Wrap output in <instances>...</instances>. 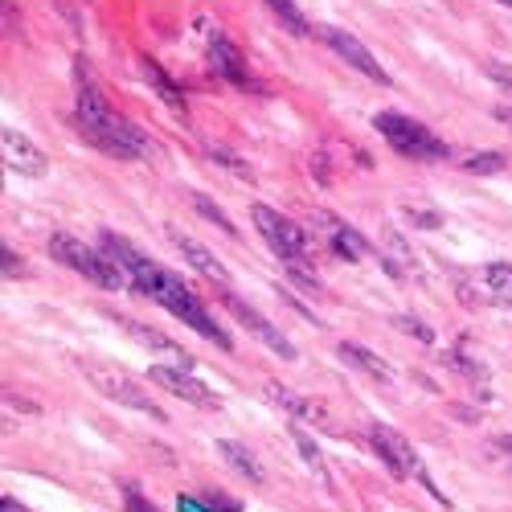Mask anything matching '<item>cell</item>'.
Wrapping results in <instances>:
<instances>
[{
  "label": "cell",
  "mask_w": 512,
  "mask_h": 512,
  "mask_svg": "<svg viewBox=\"0 0 512 512\" xmlns=\"http://www.w3.org/2000/svg\"><path fill=\"white\" fill-rule=\"evenodd\" d=\"M74 123H78V136H87L95 148H103L107 156H119V160H140V156H152V140L140 132L136 123H127L111 111L107 95L99 91V82L91 78L87 62L78 58L74 66Z\"/></svg>",
  "instance_id": "cell-1"
},
{
  "label": "cell",
  "mask_w": 512,
  "mask_h": 512,
  "mask_svg": "<svg viewBox=\"0 0 512 512\" xmlns=\"http://www.w3.org/2000/svg\"><path fill=\"white\" fill-rule=\"evenodd\" d=\"M250 218H254V230L267 238V246L287 263V271H291L295 279H304V283L316 287V271H312L316 238H312V230L300 226V222H291V218H283V213L271 209V205H254Z\"/></svg>",
  "instance_id": "cell-2"
},
{
  "label": "cell",
  "mask_w": 512,
  "mask_h": 512,
  "mask_svg": "<svg viewBox=\"0 0 512 512\" xmlns=\"http://www.w3.org/2000/svg\"><path fill=\"white\" fill-rule=\"evenodd\" d=\"M148 300L152 304H160L164 312H173L181 324H189L193 332H201L205 340H213L218 349H230V336L213 324V316L205 312V304L197 300V291L189 287V283H181V275H173V271H160L156 275V283L148 287Z\"/></svg>",
  "instance_id": "cell-3"
},
{
  "label": "cell",
  "mask_w": 512,
  "mask_h": 512,
  "mask_svg": "<svg viewBox=\"0 0 512 512\" xmlns=\"http://www.w3.org/2000/svg\"><path fill=\"white\" fill-rule=\"evenodd\" d=\"M50 259H58L62 267L78 271L82 279H91V283H99V287H107V291L132 287L127 271L111 259L103 246H87V242L74 238V234H54V238H50Z\"/></svg>",
  "instance_id": "cell-4"
},
{
  "label": "cell",
  "mask_w": 512,
  "mask_h": 512,
  "mask_svg": "<svg viewBox=\"0 0 512 512\" xmlns=\"http://www.w3.org/2000/svg\"><path fill=\"white\" fill-rule=\"evenodd\" d=\"M373 127L381 132V140H386L398 156H410V160H447L451 148L443 136H435L426 123L410 119V115H398V111H381L373 119Z\"/></svg>",
  "instance_id": "cell-5"
},
{
  "label": "cell",
  "mask_w": 512,
  "mask_h": 512,
  "mask_svg": "<svg viewBox=\"0 0 512 512\" xmlns=\"http://www.w3.org/2000/svg\"><path fill=\"white\" fill-rule=\"evenodd\" d=\"M369 439H373V447H377V455H381V463L390 467V472L398 476V480H422L426 488H431L435 496H439V488L431 484V476H426V467H422V459H418V451L394 431V426H386V422H373L369 426Z\"/></svg>",
  "instance_id": "cell-6"
},
{
  "label": "cell",
  "mask_w": 512,
  "mask_h": 512,
  "mask_svg": "<svg viewBox=\"0 0 512 512\" xmlns=\"http://www.w3.org/2000/svg\"><path fill=\"white\" fill-rule=\"evenodd\" d=\"M82 373H87V377L95 381V390H99L103 398H111V402H119V406H132V410H140V414H148V418H156V422H168V418H164V410L148 398V390H140L127 373L99 369V365H82Z\"/></svg>",
  "instance_id": "cell-7"
},
{
  "label": "cell",
  "mask_w": 512,
  "mask_h": 512,
  "mask_svg": "<svg viewBox=\"0 0 512 512\" xmlns=\"http://www.w3.org/2000/svg\"><path fill=\"white\" fill-rule=\"evenodd\" d=\"M316 37L324 41V46L332 50V54H340L353 70H361L365 78H373V82H381V87H390V74H386V66H381L373 54H369V46L365 41H357L349 29H336V25H320L316 29Z\"/></svg>",
  "instance_id": "cell-8"
},
{
  "label": "cell",
  "mask_w": 512,
  "mask_h": 512,
  "mask_svg": "<svg viewBox=\"0 0 512 512\" xmlns=\"http://www.w3.org/2000/svg\"><path fill=\"white\" fill-rule=\"evenodd\" d=\"M308 226H312V234L336 254V259H349V263H361L365 259V238L353 230V226H345L336 218V213H328V209H312L308 213Z\"/></svg>",
  "instance_id": "cell-9"
},
{
  "label": "cell",
  "mask_w": 512,
  "mask_h": 512,
  "mask_svg": "<svg viewBox=\"0 0 512 512\" xmlns=\"http://www.w3.org/2000/svg\"><path fill=\"white\" fill-rule=\"evenodd\" d=\"M218 300H222V304H226V308H230V312H234V316H238V320H242V324H246L254 336H259L271 353H279L283 361H295V345H291V340H287V336H283V332H279V328H275L267 316H259V312H254L250 304H242L238 295L230 291V283H226V287H218Z\"/></svg>",
  "instance_id": "cell-10"
},
{
  "label": "cell",
  "mask_w": 512,
  "mask_h": 512,
  "mask_svg": "<svg viewBox=\"0 0 512 512\" xmlns=\"http://www.w3.org/2000/svg\"><path fill=\"white\" fill-rule=\"evenodd\" d=\"M148 377L156 381V386H164L173 398H181V402H193L201 410H218V394H213L209 386H201V381L181 365H152Z\"/></svg>",
  "instance_id": "cell-11"
},
{
  "label": "cell",
  "mask_w": 512,
  "mask_h": 512,
  "mask_svg": "<svg viewBox=\"0 0 512 512\" xmlns=\"http://www.w3.org/2000/svg\"><path fill=\"white\" fill-rule=\"evenodd\" d=\"M209 66H213V74H222L226 82H234V87H250V82H254L242 50L234 46L226 33H218V29L209 33Z\"/></svg>",
  "instance_id": "cell-12"
},
{
  "label": "cell",
  "mask_w": 512,
  "mask_h": 512,
  "mask_svg": "<svg viewBox=\"0 0 512 512\" xmlns=\"http://www.w3.org/2000/svg\"><path fill=\"white\" fill-rule=\"evenodd\" d=\"M0 148H5V160H9L13 173H21V177L46 173V152H41L25 132H17V127H5V132H0Z\"/></svg>",
  "instance_id": "cell-13"
},
{
  "label": "cell",
  "mask_w": 512,
  "mask_h": 512,
  "mask_svg": "<svg viewBox=\"0 0 512 512\" xmlns=\"http://www.w3.org/2000/svg\"><path fill=\"white\" fill-rule=\"evenodd\" d=\"M164 234H168V242H173V246L181 250V259H185V263H189L193 271H201L205 279H213V283H218V287H226V283H230V275H226V267H222L218 259H213V254H209V250H205V246H201L197 238H189V234H181L177 226H168Z\"/></svg>",
  "instance_id": "cell-14"
},
{
  "label": "cell",
  "mask_w": 512,
  "mask_h": 512,
  "mask_svg": "<svg viewBox=\"0 0 512 512\" xmlns=\"http://www.w3.org/2000/svg\"><path fill=\"white\" fill-rule=\"evenodd\" d=\"M127 332H132L140 345H148L152 353H160V357H168L173 365H181V369H193V357L181 349V345H173V340H168L164 332H156V328H144V324H136V320H119Z\"/></svg>",
  "instance_id": "cell-15"
},
{
  "label": "cell",
  "mask_w": 512,
  "mask_h": 512,
  "mask_svg": "<svg viewBox=\"0 0 512 512\" xmlns=\"http://www.w3.org/2000/svg\"><path fill=\"white\" fill-rule=\"evenodd\" d=\"M267 398H271L275 406H283L287 414H295V418H308V422H316V426H328V414H324L312 398H300L295 390L279 386V381H271V386H267Z\"/></svg>",
  "instance_id": "cell-16"
},
{
  "label": "cell",
  "mask_w": 512,
  "mask_h": 512,
  "mask_svg": "<svg viewBox=\"0 0 512 512\" xmlns=\"http://www.w3.org/2000/svg\"><path fill=\"white\" fill-rule=\"evenodd\" d=\"M336 353H340V357H345V361H349L353 369H361L365 377H373V381H390V377H394L386 361H381L377 353H369L365 345H353V340H345V345H340Z\"/></svg>",
  "instance_id": "cell-17"
},
{
  "label": "cell",
  "mask_w": 512,
  "mask_h": 512,
  "mask_svg": "<svg viewBox=\"0 0 512 512\" xmlns=\"http://www.w3.org/2000/svg\"><path fill=\"white\" fill-rule=\"evenodd\" d=\"M218 451L226 455V463L234 467V472H238V476H246L250 484H263V463H259V459H254V451H250L246 443L222 439V443H218Z\"/></svg>",
  "instance_id": "cell-18"
},
{
  "label": "cell",
  "mask_w": 512,
  "mask_h": 512,
  "mask_svg": "<svg viewBox=\"0 0 512 512\" xmlns=\"http://www.w3.org/2000/svg\"><path fill=\"white\" fill-rule=\"evenodd\" d=\"M140 74H144V78L152 82V87L160 91V99H164L168 107H185V99H181V91L173 87V78H168V74L160 70V62H152V58H144V62H140Z\"/></svg>",
  "instance_id": "cell-19"
},
{
  "label": "cell",
  "mask_w": 512,
  "mask_h": 512,
  "mask_svg": "<svg viewBox=\"0 0 512 512\" xmlns=\"http://www.w3.org/2000/svg\"><path fill=\"white\" fill-rule=\"evenodd\" d=\"M480 279L488 283V291H496V295H512V267H508V263H492V267H484Z\"/></svg>",
  "instance_id": "cell-20"
},
{
  "label": "cell",
  "mask_w": 512,
  "mask_h": 512,
  "mask_svg": "<svg viewBox=\"0 0 512 512\" xmlns=\"http://www.w3.org/2000/svg\"><path fill=\"white\" fill-rule=\"evenodd\" d=\"M291 439H295V447L304 451V463L312 467V472H316V476H324V463H320V451H316V443H312V439L300 431V426H291Z\"/></svg>",
  "instance_id": "cell-21"
},
{
  "label": "cell",
  "mask_w": 512,
  "mask_h": 512,
  "mask_svg": "<svg viewBox=\"0 0 512 512\" xmlns=\"http://www.w3.org/2000/svg\"><path fill=\"white\" fill-rule=\"evenodd\" d=\"M508 160L500 156V152H480V156H472V160H463V168L467 173H500Z\"/></svg>",
  "instance_id": "cell-22"
},
{
  "label": "cell",
  "mask_w": 512,
  "mask_h": 512,
  "mask_svg": "<svg viewBox=\"0 0 512 512\" xmlns=\"http://www.w3.org/2000/svg\"><path fill=\"white\" fill-rule=\"evenodd\" d=\"M484 74L512 99V66H504V62H496V58H484Z\"/></svg>",
  "instance_id": "cell-23"
},
{
  "label": "cell",
  "mask_w": 512,
  "mask_h": 512,
  "mask_svg": "<svg viewBox=\"0 0 512 512\" xmlns=\"http://www.w3.org/2000/svg\"><path fill=\"white\" fill-rule=\"evenodd\" d=\"M193 205H197V209L205 213V218H209V222H218V226H222L226 234H238V226H234V222H230V218H226V213H222L218 205H213V201H205L201 193H193Z\"/></svg>",
  "instance_id": "cell-24"
},
{
  "label": "cell",
  "mask_w": 512,
  "mask_h": 512,
  "mask_svg": "<svg viewBox=\"0 0 512 512\" xmlns=\"http://www.w3.org/2000/svg\"><path fill=\"white\" fill-rule=\"evenodd\" d=\"M394 324H398L402 332H414L418 340H426V345H431V340H435V332H431V328H422V320H410V316H398Z\"/></svg>",
  "instance_id": "cell-25"
},
{
  "label": "cell",
  "mask_w": 512,
  "mask_h": 512,
  "mask_svg": "<svg viewBox=\"0 0 512 512\" xmlns=\"http://www.w3.org/2000/svg\"><path fill=\"white\" fill-rule=\"evenodd\" d=\"M406 222H418L422 230H435V226H443V222H439V213H426V209H410V205H406Z\"/></svg>",
  "instance_id": "cell-26"
},
{
  "label": "cell",
  "mask_w": 512,
  "mask_h": 512,
  "mask_svg": "<svg viewBox=\"0 0 512 512\" xmlns=\"http://www.w3.org/2000/svg\"><path fill=\"white\" fill-rule=\"evenodd\" d=\"M0 254H5V279H13V275H21L25 267H21V259H17V254L5 246V250H0Z\"/></svg>",
  "instance_id": "cell-27"
},
{
  "label": "cell",
  "mask_w": 512,
  "mask_h": 512,
  "mask_svg": "<svg viewBox=\"0 0 512 512\" xmlns=\"http://www.w3.org/2000/svg\"><path fill=\"white\" fill-rule=\"evenodd\" d=\"M127 512H156V508H152V504H144L136 488H127Z\"/></svg>",
  "instance_id": "cell-28"
},
{
  "label": "cell",
  "mask_w": 512,
  "mask_h": 512,
  "mask_svg": "<svg viewBox=\"0 0 512 512\" xmlns=\"http://www.w3.org/2000/svg\"><path fill=\"white\" fill-rule=\"evenodd\" d=\"M496 447H500V451H504V459L512 463V435H500V439H496Z\"/></svg>",
  "instance_id": "cell-29"
},
{
  "label": "cell",
  "mask_w": 512,
  "mask_h": 512,
  "mask_svg": "<svg viewBox=\"0 0 512 512\" xmlns=\"http://www.w3.org/2000/svg\"><path fill=\"white\" fill-rule=\"evenodd\" d=\"M0 512H25V508H21L13 496H5V500H0Z\"/></svg>",
  "instance_id": "cell-30"
},
{
  "label": "cell",
  "mask_w": 512,
  "mask_h": 512,
  "mask_svg": "<svg viewBox=\"0 0 512 512\" xmlns=\"http://www.w3.org/2000/svg\"><path fill=\"white\" fill-rule=\"evenodd\" d=\"M496 115H500V119H504V123H508V127H512V111H508V107H500V111H496Z\"/></svg>",
  "instance_id": "cell-31"
}]
</instances>
